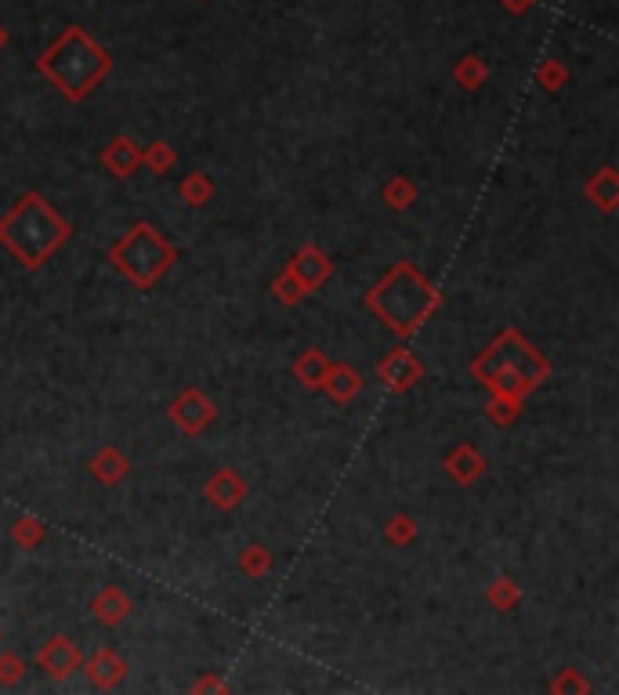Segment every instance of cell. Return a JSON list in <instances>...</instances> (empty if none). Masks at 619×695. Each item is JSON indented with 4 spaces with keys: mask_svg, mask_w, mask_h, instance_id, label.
<instances>
[{
    "mask_svg": "<svg viewBox=\"0 0 619 695\" xmlns=\"http://www.w3.org/2000/svg\"><path fill=\"white\" fill-rule=\"evenodd\" d=\"M69 239V221L40 192H26L0 218V247L26 268H40Z\"/></svg>",
    "mask_w": 619,
    "mask_h": 695,
    "instance_id": "cell-1",
    "label": "cell"
},
{
    "mask_svg": "<svg viewBox=\"0 0 619 695\" xmlns=\"http://www.w3.org/2000/svg\"><path fill=\"white\" fill-rule=\"evenodd\" d=\"M471 373L500 399H525L536 384L551 377V362L518 330H504L486 352L471 362Z\"/></svg>",
    "mask_w": 619,
    "mask_h": 695,
    "instance_id": "cell-2",
    "label": "cell"
},
{
    "mask_svg": "<svg viewBox=\"0 0 619 695\" xmlns=\"http://www.w3.org/2000/svg\"><path fill=\"white\" fill-rule=\"evenodd\" d=\"M37 66L55 80V87L69 98V102H84V98L109 77L113 58H109L105 48H98L84 29L73 26L37 58Z\"/></svg>",
    "mask_w": 619,
    "mask_h": 695,
    "instance_id": "cell-3",
    "label": "cell"
},
{
    "mask_svg": "<svg viewBox=\"0 0 619 695\" xmlns=\"http://www.w3.org/2000/svg\"><path fill=\"white\" fill-rule=\"evenodd\" d=\"M366 305L373 308V315H377L388 330L406 337L435 312L439 290H435V286L428 283V276L417 272L410 261H399L381 283L373 286L370 297H366Z\"/></svg>",
    "mask_w": 619,
    "mask_h": 695,
    "instance_id": "cell-4",
    "label": "cell"
},
{
    "mask_svg": "<svg viewBox=\"0 0 619 695\" xmlns=\"http://www.w3.org/2000/svg\"><path fill=\"white\" fill-rule=\"evenodd\" d=\"M109 258H113V265L120 268L138 290H149V286H156V279H163L171 272L178 254H174L171 243H167L149 221H138L131 232H124V236L116 239L113 250H109Z\"/></svg>",
    "mask_w": 619,
    "mask_h": 695,
    "instance_id": "cell-5",
    "label": "cell"
},
{
    "mask_svg": "<svg viewBox=\"0 0 619 695\" xmlns=\"http://www.w3.org/2000/svg\"><path fill=\"white\" fill-rule=\"evenodd\" d=\"M37 663L51 681H69V677L84 667V652H80V645L73 638L55 634V638L44 641V648L37 652Z\"/></svg>",
    "mask_w": 619,
    "mask_h": 695,
    "instance_id": "cell-6",
    "label": "cell"
},
{
    "mask_svg": "<svg viewBox=\"0 0 619 695\" xmlns=\"http://www.w3.org/2000/svg\"><path fill=\"white\" fill-rule=\"evenodd\" d=\"M420 373H424V366H420V359L410 348H391V352L377 362V377H381V384L391 391L413 388V384L420 381Z\"/></svg>",
    "mask_w": 619,
    "mask_h": 695,
    "instance_id": "cell-7",
    "label": "cell"
},
{
    "mask_svg": "<svg viewBox=\"0 0 619 695\" xmlns=\"http://www.w3.org/2000/svg\"><path fill=\"white\" fill-rule=\"evenodd\" d=\"M171 420L185 431V435H200L210 420H214V402L196 388L181 391L178 399L171 402Z\"/></svg>",
    "mask_w": 619,
    "mask_h": 695,
    "instance_id": "cell-8",
    "label": "cell"
},
{
    "mask_svg": "<svg viewBox=\"0 0 619 695\" xmlns=\"http://www.w3.org/2000/svg\"><path fill=\"white\" fill-rule=\"evenodd\" d=\"M286 272L297 279V283L305 286V294L308 290H315L319 283H326V279L334 276V261L326 258L323 250H315V247H301L290 258V265H286Z\"/></svg>",
    "mask_w": 619,
    "mask_h": 695,
    "instance_id": "cell-9",
    "label": "cell"
},
{
    "mask_svg": "<svg viewBox=\"0 0 619 695\" xmlns=\"http://www.w3.org/2000/svg\"><path fill=\"white\" fill-rule=\"evenodd\" d=\"M207 496H210V504L221 507V511H232V507H239L243 500H247V482L232 471V467H221L218 475L207 482Z\"/></svg>",
    "mask_w": 619,
    "mask_h": 695,
    "instance_id": "cell-10",
    "label": "cell"
},
{
    "mask_svg": "<svg viewBox=\"0 0 619 695\" xmlns=\"http://www.w3.org/2000/svg\"><path fill=\"white\" fill-rule=\"evenodd\" d=\"M446 471L457 478L460 486H471V482H478V478L486 475V457L471 442H464V446H457L446 457Z\"/></svg>",
    "mask_w": 619,
    "mask_h": 695,
    "instance_id": "cell-11",
    "label": "cell"
},
{
    "mask_svg": "<svg viewBox=\"0 0 619 695\" xmlns=\"http://www.w3.org/2000/svg\"><path fill=\"white\" fill-rule=\"evenodd\" d=\"M80 670H87V677H91V685L113 688V685H120V681H124L127 663H124L120 656H116V652L102 648V652H95V656L87 659V667H80Z\"/></svg>",
    "mask_w": 619,
    "mask_h": 695,
    "instance_id": "cell-12",
    "label": "cell"
},
{
    "mask_svg": "<svg viewBox=\"0 0 619 695\" xmlns=\"http://www.w3.org/2000/svg\"><path fill=\"white\" fill-rule=\"evenodd\" d=\"M323 391L334 402H352L362 391V373L352 370V366H344V362H330V373H326Z\"/></svg>",
    "mask_w": 619,
    "mask_h": 695,
    "instance_id": "cell-13",
    "label": "cell"
},
{
    "mask_svg": "<svg viewBox=\"0 0 619 695\" xmlns=\"http://www.w3.org/2000/svg\"><path fill=\"white\" fill-rule=\"evenodd\" d=\"M102 160L116 178H131V174L142 167V149H138L131 138H113L109 149L102 153Z\"/></svg>",
    "mask_w": 619,
    "mask_h": 695,
    "instance_id": "cell-14",
    "label": "cell"
},
{
    "mask_svg": "<svg viewBox=\"0 0 619 695\" xmlns=\"http://www.w3.org/2000/svg\"><path fill=\"white\" fill-rule=\"evenodd\" d=\"M127 612H131V598H127L120 587H105V591L95 594V601H91V616H95L98 623H105V627H116L120 619H127Z\"/></svg>",
    "mask_w": 619,
    "mask_h": 695,
    "instance_id": "cell-15",
    "label": "cell"
},
{
    "mask_svg": "<svg viewBox=\"0 0 619 695\" xmlns=\"http://www.w3.org/2000/svg\"><path fill=\"white\" fill-rule=\"evenodd\" d=\"M587 200L594 203L598 210H605V214H612L619 203V174L616 167H601L598 174H594L591 181H587Z\"/></svg>",
    "mask_w": 619,
    "mask_h": 695,
    "instance_id": "cell-16",
    "label": "cell"
},
{
    "mask_svg": "<svg viewBox=\"0 0 619 695\" xmlns=\"http://www.w3.org/2000/svg\"><path fill=\"white\" fill-rule=\"evenodd\" d=\"M127 471H131V460H127L116 446L98 449L95 457H91V475H95L98 482H105V486H116Z\"/></svg>",
    "mask_w": 619,
    "mask_h": 695,
    "instance_id": "cell-17",
    "label": "cell"
},
{
    "mask_svg": "<svg viewBox=\"0 0 619 695\" xmlns=\"http://www.w3.org/2000/svg\"><path fill=\"white\" fill-rule=\"evenodd\" d=\"M326 373H330V359H326L319 348H308V352H301V359L294 362V377L305 384L308 391H323Z\"/></svg>",
    "mask_w": 619,
    "mask_h": 695,
    "instance_id": "cell-18",
    "label": "cell"
},
{
    "mask_svg": "<svg viewBox=\"0 0 619 695\" xmlns=\"http://www.w3.org/2000/svg\"><path fill=\"white\" fill-rule=\"evenodd\" d=\"M178 196L189 203V207H203V203L214 196V181H210L207 174H189V178L178 181Z\"/></svg>",
    "mask_w": 619,
    "mask_h": 695,
    "instance_id": "cell-19",
    "label": "cell"
},
{
    "mask_svg": "<svg viewBox=\"0 0 619 695\" xmlns=\"http://www.w3.org/2000/svg\"><path fill=\"white\" fill-rule=\"evenodd\" d=\"M239 569L250 572V576H265V572L272 569V554L254 543V547H247V551H239Z\"/></svg>",
    "mask_w": 619,
    "mask_h": 695,
    "instance_id": "cell-20",
    "label": "cell"
},
{
    "mask_svg": "<svg viewBox=\"0 0 619 695\" xmlns=\"http://www.w3.org/2000/svg\"><path fill=\"white\" fill-rule=\"evenodd\" d=\"M142 163H145V167H149L153 174L171 171V167H174V149H171L167 142L149 145V149H142Z\"/></svg>",
    "mask_w": 619,
    "mask_h": 695,
    "instance_id": "cell-21",
    "label": "cell"
},
{
    "mask_svg": "<svg viewBox=\"0 0 619 695\" xmlns=\"http://www.w3.org/2000/svg\"><path fill=\"white\" fill-rule=\"evenodd\" d=\"M413 196H417V189H413V181L410 178H395L384 189V200H388V207H395V210H406L413 203Z\"/></svg>",
    "mask_w": 619,
    "mask_h": 695,
    "instance_id": "cell-22",
    "label": "cell"
},
{
    "mask_svg": "<svg viewBox=\"0 0 619 695\" xmlns=\"http://www.w3.org/2000/svg\"><path fill=\"white\" fill-rule=\"evenodd\" d=\"M26 677V663L15 652H0V685H19Z\"/></svg>",
    "mask_w": 619,
    "mask_h": 695,
    "instance_id": "cell-23",
    "label": "cell"
},
{
    "mask_svg": "<svg viewBox=\"0 0 619 695\" xmlns=\"http://www.w3.org/2000/svg\"><path fill=\"white\" fill-rule=\"evenodd\" d=\"M518 410H522V399H500V395H493L489 420L493 424H511V420H518Z\"/></svg>",
    "mask_w": 619,
    "mask_h": 695,
    "instance_id": "cell-24",
    "label": "cell"
},
{
    "mask_svg": "<svg viewBox=\"0 0 619 695\" xmlns=\"http://www.w3.org/2000/svg\"><path fill=\"white\" fill-rule=\"evenodd\" d=\"M272 294H276L279 301H283V305H294L297 297H305V286L297 283V279L290 276V272H283V276L276 279V286H272Z\"/></svg>",
    "mask_w": 619,
    "mask_h": 695,
    "instance_id": "cell-25",
    "label": "cell"
},
{
    "mask_svg": "<svg viewBox=\"0 0 619 695\" xmlns=\"http://www.w3.org/2000/svg\"><path fill=\"white\" fill-rule=\"evenodd\" d=\"M11 533H15V540H19V543H26V547H29V543L44 540V529H40L33 518H19V522L11 525Z\"/></svg>",
    "mask_w": 619,
    "mask_h": 695,
    "instance_id": "cell-26",
    "label": "cell"
},
{
    "mask_svg": "<svg viewBox=\"0 0 619 695\" xmlns=\"http://www.w3.org/2000/svg\"><path fill=\"white\" fill-rule=\"evenodd\" d=\"M413 536H417V529L410 525V518H406V515L391 518V525H388V540L391 543H406V540H413Z\"/></svg>",
    "mask_w": 619,
    "mask_h": 695,
    "instance_id": "cell-27",
    "label": "cell"
},
{
    "mask_svg": "<svg viewBox=\"0 0 619 695\" xmlns=\"http://www.w3.org/2000/svg\"><path fill=\"white\" fill-rule=\"evenodd\" d=\"M489 598H493L496 605H515V601H518L515 583H511V580H496L493 591H489Z\"/></svg>",
    "mask_w": 619,
    "mask_h": 695,
    "instance_id": "cell-28",
    "label": "cell"
},
{
    "mask_svg": "<svg viewBox=\"0 0 619 695\" xmlns=\"http://www.w3.org/2000/svg\"><path fill=\"white\" fill-rule=\"evenodd\" d=\"M482 77H486V66H475V69L464 66V69H460V84H478Z\"/></svg>",
    "mask_w": 619,
    "mask_h": 695,
    "instance_id": "cell-29",
    "label": "cell"
},
{
    "mask_svg": "<svg viewBox=\"0 0 619 695\" xmlns=\"http://www.w3.org/2000/svg\"><path fill=\"white\" fill-rule=\"evenodd\" d=\"M504 4H507L511 11H525L529 4H533V0H504Z\"/></svg>",
    "mask_w": 619,
    "mask_h": 695,
    "instance_id": "cell-30",
    "label": "cell"
},
{
    "mask_svg": "<svg viewBox=\"0 0 619 695\" xmlns=\"http://www.w3.org/2000/svg\"><path fill=\"white\" fill-rule=\"evenodd\" d=\"M0 48H4V29H0Z\"/></svg>",
    "mask_w": 619,
    "mask_h": 695,
    "instance_id": "cell-31",
    "label": "cell"
}]
</instances>
